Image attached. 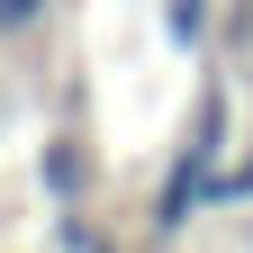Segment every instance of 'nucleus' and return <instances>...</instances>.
<instances>
[{"mask_svg": "<svg viewBox=\"0 0 253 253\" xmlns=\"http://www.w3.org/2000/svg\"><path fill=\"white\" fill-rule=\"evenodd\" d=\"M54 253H100V226H90L82 208H63L54 217Z\"/></svg>", "mask_w": 253, "mask_h": 253, "instance_id": "39448f33", "label": "nucleus"}, {"mask_svg": "<svg viewBox=\"0 0 253 253\" xmlns=\"http://www.w3.org/2000/svg\"><path fill=\"white\" fill-rule=\"evenodd\" d=\"M163 37H172L181 54H199V45H208V0H163Z\"/></svg>", "mask_w": 253, "mask_h": 253, "instance_id": "7ed1b4c3", "label": "nucleus"}, {"mask_svg": "<svg viewBox=\"0 0 253 253\" xmlns=\"http://www.w3.org/2000/svg\"><path fill=\"white\" fill-rule=\"evenodd\" d=\"M217 145H226V109H217V90H208V118H199V136H190V154L163 172V199H154V235H181L190 217L208 208V190H217Z\"/></svg>", "mask_w": 253, "mask_h": 253, "instance_id": "f257e3e1", "label": "nucleus"}, {"mask_svg": "<svg viewBox=\"0 0 253 253\" xmlns=\"http://www.w3.org/2000/svg\"><path fill=\"white\" fill-rule=\"evenodd\" d=\"M208 208H253V154H244V163H226V172H217V190H208Z\"/></svg>", "mask_w": 253, "mask_h": 253, "instance_id": "20e7f679", "label": "nucleus"}, {"mask_svg": "<svg viewBox=\"0 0 253 253\" xmlns=\"http://www.w3.org/2000/svg\"><path fill=\"white\" fill-rule=\"evenodd\" d=\"M37 190L54 208H82L90 199V154H82V136H45V154H37Z\"/></svg>", "mask_w": 253, "mask_h": 253, "instance_id": "f03ea898", "label": "nucleus"}, {"mask_svg": "<svg viewBox=\"0 0 253 253\" xmlns=\"http://www.w3.org/2000/svg\"><path fill=\"white\" fill-rule=\"evenodd\" d=\"M54 0H0V37H27V27H45Z\"/></svg>", "mask_w": 253, "mask_h": 253, "instance_id": "423d86ee", "label": "nucleus"}]
</instances>
